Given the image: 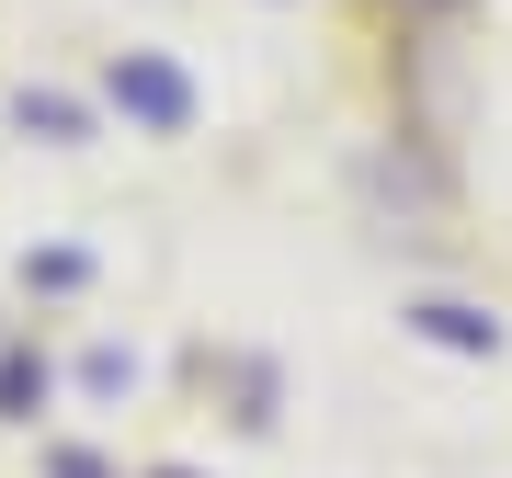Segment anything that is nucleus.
<instances>
[{
	"label": "nucleus",
	"instance_id": "nucleus-1",
	"mask_svg": "<svg viewBox=\"0 0 512 478\" xmlns=\"http://www.w3.org/2000/svg\"><path fill=\"white\" fill-rule=\"evenodd\" d=\"M103 92L126 103L137 126H160V137H183V126H194V80L171 69V57H148V46H126V57H114V69H103Z\"/></svg>",
	"mask_w": 512,
	"mask_h": 478
},
{
	"label": "nucleus",
	"instance_id": "nucleus-2",
	"mask_svg": "<svg viewBox=\"0 0 512 478\" xmlns=\"http://www.w3.org/2000/svg\"><path fill=\"white\" fill-rule=\"evenodd\" d=\"M410 319H421V342H444V353H490V342H501L478 308H456V296H421Z\"/></svg>",
	"mask_w": 512,
	"mask_h": 478
},
{
	"label": "nucleus",
	"instance_id": "nucleus-3",
	"mask_svg": "<svg viewBox=\"0 0 512 478\" xmlns=\"http://www.w3.org/2000/svg\"><path fill=\"white\" fill-rule=\"evenodd\" d=\"M12 114H23L35 137H80V103H69V92H35V80H23V103H12Z\"/></svg>",
	"mask_w": 512,
	"mask_h": 478
},
{
	"label": "nucleus",
	"instance_id": "nucleus-4",
	"mask_svg": "<svg viewBox=\"0 0 512 478\" xmlns=\"http://www.w3.org/2000/svg\"><path fill=\"white\" fill-rule=\"evenodd\" d=\"M35 399H46V365L12 342V353H0V410H35Z\"/></svg>",
	"mask_w": 512,
	"mask_h": 478
},
{
	"label": "nucleus",
	"instance_id": "nucleus-5",
	"mask_svg": "<svg viewBox=\"0 0 512 478\" xmlns=\"http://www.w3.org/2000/svg\"><path fill=\"white\" fill-rule=\"evenodd\" d=\"M80 274H92V251H35V262H23V285H46V296H69Z\"/></svg>",
	"mask_w": 512,
	"mask_h": 478
},
{
	"label": "nucleus",
	"instance_id": "nucleus-6",
	"mask_svg": "<svg viewBox=\"0 0 512 478\" xmlns=\"http://www.w3.org/2000/svg\"><path fill=\"white\" fill-rule=\"evenodd\" d=\"M46 467H57V478H103V456H80V444H57Z\"/></svg>",
	"mask_w": 512,
	"mask_h": 478
},
{
	"label": "nucleus",
	"instance_id": "nucleus-7",
	"mask_svg": "<svg viewBox=\"0 0 512 478\" xmlns=\"http://www.w3.org/2000/svg\"><path fill=\"white\" fill-rule=\"evenodd\" d=\"M171 478H183V467H171Z\"/></svg>",
	"mask_w": 512,
	"mask_h": 478
}]
</instances>
